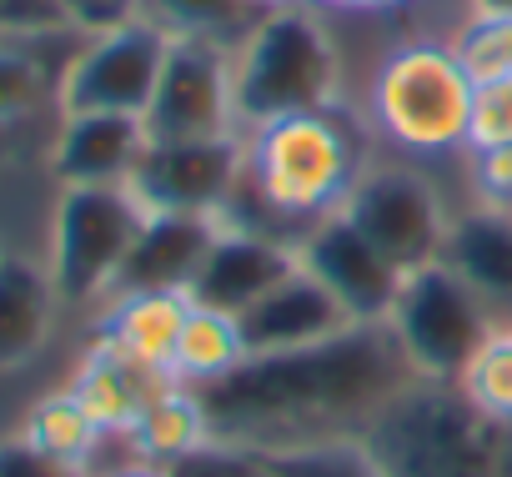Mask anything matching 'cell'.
I'll return each instance as SVG.
<instances>
[{
  "label": "cell",
  "mask_w": 512,
  "mask_h": 477,
  "mask_svg": "<svg viewBox=\"0 0 512 477\" xmlns=\"http://www.w3.org/2000/svg\"><path fill=\"white\" fill-rule=\"evenodd\" d=\"M412 382L417 367L407 362L392 322H352L307 347L251 352L236 372L196 392L216 442L277 457L372 437Z\"/></svg>",
  "instance_id": "obj_1"
},
{
  "label": "cell",
  "mask_w": 512,
  "mask_h": 477,
  "mask_svg": "<svg viewBox=\"0 0 512 477\" xmlns=\"http://www.w3.org/2000/svg\"><path fill=\"white\" fill-rule=\"evenodd\" d=\"M377 161V141L347 101L272 116L241 131V191L221 221L267 231L287 247L337 216Z\"/></svg>",
  "instance_id": "obj_2"
},
{
  "label": "cell",
  "mask_w": 512,
  "mask_h": 477,
  "mask_svg": "<svg viewBox=\"0 0 512 477\" xmlns=\"http://www.w3.org/2000/svg\"><path fill=\"white\" fill-rule=\"evenodd\" d=\"M477 81L457 61L447 31L397 36L362 86V121L387 156L442 161L467 151Z\"/></svg>",
  "instance_id": "obj_3"
},
{
  "label": "cell",
  "mask_w": 512,
  "mask_h": 477,
  "mask_svg": "<svg viewBox=\"0 0 512 477\" xmlns=\"http://www.w3.org/2000/svg\"><path fill=\"white\" fill-rule=\"evenodd\" d=\"M347 101L342 31L312 0L262 11L236 36V121L262 126L272 116Z\"/></svg>",
  "instance_id": "obj_4"
},
{
  "label": "cell",
  "mask_w": 512,
  "mask_h": 477,
  "mask_svg": "<svg viewBox=\"0 0 512 477\" xmlns=\"http://www.w3.org/2000/svg\"><path fill=\"white\" fill-rule=\"evenodd\" d=\"M367 447L387 477H512V422L477 412L452 382H412Z\"/></svg>",
  "instance_id": "obj_5"
},
{
  "label": "cell",
  "mask_w": 512,
  "mask_h": 477,
  "mask_svg": "<svg viewBox=\"0 0 512 477\" xmlns=\"http://www.w3.org/2000/svg\"><path fill=\"white\" fill-rule=\"evenodd\" d=\"M146 206L131 186H61L46 221V272L66 317H91L111 292L116 277L146 226Z\"/></svg>",
  "instance_id": "obj_6"
},
{
  "label": "cell",
  "mask_w": 512,
  "mask_h": 477,
  "mask_svg": "<svg viewBox=\"0 0 512 477\" xmlns=\"http://www.w3.org/2000/svg\"><path fill=\"white\" fill-rule=\"evenodd\" d=\"M86 31H6L0 36V186L46 171L61 126V81Z\"/></svg>",
  "instance_id": "obj_7"
},
{
  "label": "cell",
  "mask_w": 512,
  "mask_h": 477,
  "mask_svg": "<svg viewBox=\"0 0 512 477\" xmlns=\"http://www.w3.org/2000/svg\"><path fill=\"white\" fill-rule=\"evenodd\" d=\"M342 216L407 277L427 262H442L457 206L447 201V191L437 186V176L427 166L377 151V161L362 171L357 191L347 196Z\"/></svg>",
  "instance_id": "obj_8"
},
{
  "label": "cell",
  "mask_w": 512,
  "mask_h": 477,
  "mask_svg": "<svg viewBox=\"0 0 512 477\" xmlns=\"http://www.w3.org/2000/svg\"><path fill=\"white\" fill-rule=\"evenodd\" d=\"M387 322L422 382H457L467 357L487 342V332L502 327L487 297L447 257L402 277V292Z\"/></svg>",
  "instance_id": "obj_9"
},
{
  "label": "cell",
  "mask_w": 512,
  "mask_h": 477,
  "mask_svg": "<svg viewBox=\"0 0 512 477\" xmlns=\"http://www.w3.org/2000/svg\"><path fill=\"white\" fill-rule=\"evenodd\" d=\"M141 121L151 141H206V136L241 131L236 41L231 36H171L156 96Z\"/></svg>",
  "instance_id": "obj_10"
},
{
  "label": "cell",
  "mask_w": 512,
  "mask_h": 477,
  "mask_svg": "<svg viewBox=\"0 0 512 477\" xmlns=\"http://www.w3.org/2000/svg\"><path fill=\"white\" fill-rule=\"evenodd\" d=\"M166 46L171 36L141 16L106 31H86L61 81V116H76V111L146 116L161 81Z\"/></svg>",
  "instance_id": "obj_11"
},
{
  "label": "cell",
  "mask_w": 512,
  "mask_h": 477,
  "mask_svg": "<svg viewBox=\"0 0 512 477\" xmlns=\"http://www.w3.org/2000/svg\"><path fill=\"white\" fill-rule=\"evenodd\" d=\"M131 191L146 211L226 216L241 191V131L206 141H151L131 176Z\"/></svg>",
  "instance_id": "obj_12"
},
{
  "label": "cell",
  "mask_w": 512,
  "mask_h": 477,
  "mask_svg": "<svg viewBox=\"0 0 512 477\" xmlns=\"http://www.w3.org/2000/svg\"><path fill=\"white\" fill-rule=\"evenodd\" d=\"M297 262L352 312V322H387L402 292V272L337 211L312 226L297 247Z\"/></svg>",
  "instance_id": "obj_13"
},
{
  "label": "cell",
  "mask_w": 512,
  "mask_h": 477,
  "mask_svg": "<svg viewBox=\"0 0 512 477\" xmlns=\"http://www.w3.org/2000/svg\"><path fill=\"white\" fill-rule=\"evenodd\" d=\"M151 136L141 116H116V111H76L61 116L51 136V181L61 186H131Z\"/></svg>",
  "instance_id": "obj_14"
},
{
  "label": "cell",
  "mask_w": 512,
  "mask_h": 477,
  "mask_svg": "<svg viewBox=\"0 0 512 477\" xmlns=\"http://www.w3.org/2000/svg\"><path fill=\"white\" fill-rule=\"evenodd\" d=\"M287 272H297V247L277 242L267 231H251V226H231L221 221L216 242L191 282V302L216 307L241 317L251 302H262Z\"/></svg>",
  "instance_id": "obj_15"
},
{
  "label": "cell",
  "mask_w": 512,
  "mask_h": 477,
  "mask_svg": "<svg viewBox=\"0 0 512 477\" xmlns=\"http://www.w3.org/2000/svg\"><path fill=\"white\" fill-rule=\"evenodd\" d=\"M61 322H66V307L56 297L46 257L36 252L0 257V377L31 372L51 352Z\"/></svg>",
  "instance_id": "obj_16"
},
{
  "label": "cell",
  "mask_w": 512,
  "mask_h": 477,
  "mask_svg": "<svg viewBox=\"0 0 512 477\" xmlns=\"http://www.w3.org/2000/svg\"><path fill=\"white\" fill-rule=\"evenodd\" d=\"M236 322H241L246 352H287V347H307V342H322V337L352 327V312L297 262V272H287Z\"/></svg>",
  "instance_id": "obj_17"
},
{
  "label": "cell",
  "mask_w": 512,
  "mask_h": 477,
  "mask_svg": "<svg viewBox=\"0 0 512 477\" xmlns=\"http://www.w3.org/2000/svg\"><path fill=\"white\" fill-rule=\"evenodd\" d=\"M216 231H221V216L151 211L116 277V292H186L191 297V282L216 242Z\"/></svg>",
  "instance_id": "obj_18"
},
{
  "label": "cell",
  "mask_w": 512,
  "mask_h": 477,
  "mask_svg": "<svg viewBox=\"0 0 512 477\" xmlns=\"http://www.w3.org/2000/svg\"><path fill=\"white\" fill-rule=\"evenodd\" d=\"M166 382H171L166 372H156V367H146V362H136V357L106 347V342H91V337H86V347L76 352V362H71V372H66L71 397L86 407V417H91L106 437H126V432L136 427V417L146 412V402H151Z\"/></svg>",
  "instance_id": "obj_19"
},
{
  "label": "cell",
  "mask_w": 512,
  "mask_h": 477,
  "mask_svg": "<svg viewBox=\"0 0 512 477\" xmlns=\"http://www.w3.org/2000/svg\"><path fill=\"white\" fill-rule=\"evenodd\" d=\"M186 312H191L186 292H116L86 317V337L171 377V352L186 327Z\"/></svg>",
  "instance_id": "obj_20"
},
{
  "label": "cell",
  "mask_w": 512,
  "mask_h": 477,
  "mask_svg": "<svg viewBox=\"0 0 512 477\" xmlns=\"http://www.w3.org/2000/svg\"><path fill=\"white\" fill-rule=\"evenodd\" d=\"M442 257L487 297V307L507 327V317H512V211L482 206V201L457 206Z\"/></svg>",
  "instance_id": "obj_21"
},
{
  "label": "cell",
  "mask_w": 512,
  "mask_h": 477,
  "mask_svg": "<svg viewBox=\"0 0 512 477\" xmlns=\"http://www.w3.org/2000/svg\"><path fill=\"white\" fill-rule=\"evenodd\" d=\"M16 432H21L41 457H51L56 467H66V472H76V477H91V472L106 462V447L121 442V437H106V432L86 417V407L71 397L66 382H56V387H46L41 397H31L26 412H21V422H16Z\"/></svg>",
  "instance_id": "obj_22"
},
{
  "label": "cell",
  "mask_w": 512,
  "mask_h": 477,
  "mask_svg": "<svg viewBox=\"0 0 512 477\" xmlns=\"http://www.w3.org/2000/svg\"><path fill=\"white\" fill-rule=\"evenodd\" d=\"M211 442V417H206V402L196 387H181V382H166L146 412L136 417V427L121 437V447L141 462H156V467H176L181 457L201 452Z\"/></svg>",
  "instance_id": "obj_23"
},
{
  "label": "cell",
  "mask_w": 512,
  "mask_h": 477,
  "mask_svg": "<svg viewBox=\"0 0 512 477\" xmlns=\"http://www.w3.org/2000/svg\"><path fill=\"white\" fill-rule=\"evenodd\" d=\"M246 357L251 352H246L241 322L231 312H216V307L191 302L186 327H181L176 352H171V382H181V387H211L226 372H236Z\"/></svg>",
  "instance_id": "obj_24"
},
{
  "label": "cell",
  "mask_w": 512,
  "mask_h": 477,
  "mask_svg": "<svg viewBox=\"0 0 512 477\" xmlns=\"http://www.w3.org/2000/svg\"><path fill=\"white\" fill-rule=\"evenodd\" d=\"M477 412L497 417V422H512V332L497 327L487 332V342L467 357L462 377L452 382Z\"/></svg>",
  "instance_id": "obj_25"
},
{
  "label": "cell",
  "mask_w": 512,
  "mask_h": 477,
  "mask_svg": "<svg viewBox=\"0 0 512 477\" xmlns=\"http://www.w3.org/2000/svg\"><path fill=\"white\" fill-rule=\"evenodd\" d=\"M141 21L161 26L166 36H241L256 11L241 0H141Z\"/></svg>",
  "instance_id": "obj_26"
},
{
  "label": "cell",
  "mask_w": 512,
  "mask_h": 477,
  "mask_svg": "<svg viewBox=\"0 0 512 477\" xmlns=\"http://www.w3.org/2000/svg\"><path fill=\"white\" fill-rule=\"evenodd\" d=\"M447 41L477 86L512 76V16H457Z\"/></svg>",
  "instance_id": "obj_27"
},
{
  "label": "cell",
  "mask_w": 512,
  "mask_h": 477,
  "mask_svg": "<svg viewBox=\"0 0 512 477\" xmlns=\"http://www.w3.org/2000/svg\"><path fill=\"white\" fill-rule=\"evenodd\" d=\"M272 477H387V467L377 462V452L362 442H322V447H302V452H277L267 457Z\"/></svg>",
  "instance_id": "obj_28"
},
{
  "label": "cell",
  "mask_w": 512,
  "mask_h": 477,
  "mask_svg": "<svg viewBox=\"0 0 512 477\" xmlns=\"http://www.w3.org/2000/svg\"><path fill=\"white\" fill-rule=\"evenodd\" d=\"M512 146V76L487 81L472 96V126H467V151H492Z\"/></svg>",
  "instance_id": "obj_29"
},
{
  "label": "cell",
  "mask_w": 512,
  "mask_h": 477,
  "mask_svg": "<svg viewBox=\"0 0 512 477\" xmlns=\"http://www.w3.org/2000/svg\"><path fill=\"white\" fill-rule=\"evenodd\" d=\"M171 477H272L267 472V457L262 452H246V447H231V442H206L201 452L181 457L171 467Z\"/></svg>",
  "instance_id": "obj_30"
},
{
  "label": "cell",
  "mask_w": 512,
  "mask_h": 477,
  "mask_svg": "<svg viewBox=\"0 0 512 477\" xmlns=\"http://www.w3.org/2000/svg\"><path fill=\"white\" fill-rule=\"evenodd\" d=\"M71 26L66 0H0V36L6 31H61Z\"/></svg>",
  "instance_id": "obj_31"
},
{
  "label": "cell",
  "mask_w": 512,
  "mask_h": 477,
  "mask_svg": "<svg viewBox=\"0 0 512 477\" xmlns=\"http://www.w3.org/2000/svg\"><path fill=\"white\" fill-rule=\"evenodd\" d=\"M0 477H76V472L56 467V462L41 457L21 432H11V437H0Z\"/></svg>",
  "instance_id": "obj_32"
},
{
  "label": "cell",
  "mask_w": 512,
  "mask_h": 477,
  "mask_svg": "<svg viewBox=\"0 0 512 477\" xmlns=\"http://www.w3.org/2000/svg\"><path fill=\"white\" fill-rule=\"evenodd\" d=\"M317 11H327L332 16V26H342V21H397V16H407L412 6H422V0H312Z\"/></svg>",
  "instance_id": "obj_33"
},
{
  "label": "cell",
  "mask_w": 512,
  "mask_h": 477,
  "mask_svg": "<svg viewBox=\"0 0 512 477\" xmlns=\"http://www.w3.org/2000/svg\"><path fill=\"white\" fill-rule=\"evenodd\" d=\"M66 16L76 31H106L141 16V0H66Z\"/></svg>",
  "instance_id": "obj_34"
},
{
  "label": "cell",
  "mask_w": 512,
  "mask_h": 477,
  "mask_svg": "<svg viewBox=\"0 0 512 477\" xmlns=\"http://www.w3.org/2000/svg\"><path fill=\"white\" fill-rule=\"evenodd\" d=\"M91 477H171V467H156V462H141V457L126 452V457H116V462L106 457Z\"/></svg>",
  "instance_id": "obj_35"
},
{
  "label": "cell",
  "mask_w": 512,
  "mask_h": 477,
  "mask_svg": "<svg viewBox=\"0 0 512 477\" xmlns=\"http://www.w3.org/2000/svg\"><path fill=\"white\" fill-rule=\"evenodd\" d=\"M462 16H512V0H457Z\"/></svg>",
  "instance_id": "obj_36"
},
{
  "label": "cell",
  "mask_w": 512,
  "mask_h": 477,
  "mask_svg": "<svg viewBox=\"0 0 512 477\" xmlns=\"http://www.w3.org/2000/svg\"><path fill=\"white\" fill-rule=\"evenodd\" d=\"M241 6H251L256 16H262V11H277V6H287V0H241Z\"/></svg>",
  "instance_id": "obj_37"
},
{
  "label": "cell",
  "mask_w": 512,
  "mask_h": 477,
  "mask_svg": "<svg viewBox=\"0 0 512 477\" xmlns=\"http://www.w3.org/2000/svg\"><path fill=\"white\" fill-rule=\"evenodd\" d=\"M507 332H512V317H507Z\"/></svg>",
  "instance_id": "obj_38"
},
{
  "label": "cell",
  "mask_w": 512,
  "mask_h": 477,
  "mask_svg": "<svg viewBox=\"0 0 512 477\" xmlns=\"http://www.w3.org/2000/svg\"><path fill=\"white\" fill-rule=\"evenodd\" d=\"M0 257H6V247H0Z\"/></svg>",
  "instance_id": "obj_39"
}]
</instances>
